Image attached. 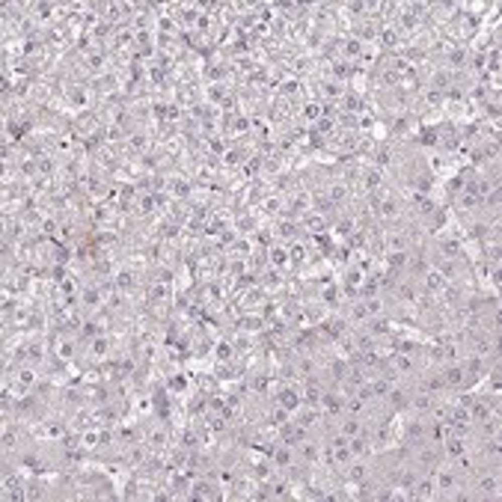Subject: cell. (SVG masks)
Returning a JSON list of instances; mask_svg holds the SVG:
<instances>
[{
  "mask_svg": "<svg viewBox=\"0 0 502 502\" xmlns=\"http://www.w3.org/2000/svg\"><path fill=\"white\" fill-rule=\"evenodd\" d=\"M339 431H342V437H345V440H351V437H360L363 425H360V419H357V416H345V419L339 422Z\"/></svg>",
  "mask_w": 502,
  "mask_h": 502,
  "instance_id": "obj_1",
  "label": "cell"
},
{
  "mask_svg": "<svg viewBox=\"0 0 502 502\" xmlns=\"http://www.w3.org/2000/svg\"><path fill=\"white\" fill-rule=\"evenodd\" d=\"M478 490H481V496H496V478H493V475H484V478L478 481Z\"/></svg>",
  "mask_w": 502,
  "mask_h": 502,
  "instance_id": "obj_2",
  "label": "cell"
},
{
  "mask_svg": "<svg viewBox=\"0 0 502 502\" xmlns=\"http://www.w3.org/2000/svg\"><path fill=\"white\" fill-rule=\"evenodd\" d=\"M274 265H285V250L283 247H271V256H268Z\"/></svg>",
  "mask_w": 502,
  "mask_h": 502,
  "instance_id": "obj_3",
  "label": "cell"
}]
</instances>
